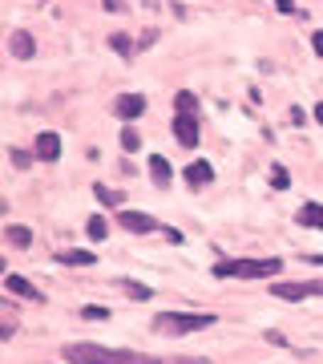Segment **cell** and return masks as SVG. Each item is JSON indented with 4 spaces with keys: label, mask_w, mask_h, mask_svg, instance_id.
Returning <instances> with one entry per match:
<instances>
[{
    "label": "cell",
    "mask_w": 323,
    "mask_h": 364,
    "mask_svg": "<svg viewBox=\"0 0 323 364\" xmlns=\"http://www.w3.org/2000/svg\"><path fill=\"white\" fill-rule=\"evenodd\" d=\"M65 360L69 364H154V356H142V352H129V348H105V344H69Z\"/></svg>",
    "instance_id": "cell-1"
},
{
    "label": "cell",
    "mask_w": 323,
    "mask_h": 364,
    "mask_svg": "<svg viewBox=\"0 0 323 364\" xmlns=\"http://www.w3.org/2000/svg\"><path fill=\"white\" fill-rule=\"evenodd\" d=\"M283 272V259H222L214 263L219 279H271Z\"/></svg>",
    "instance_id": "cell-2"
},
{
    "label": "cell",
    "mask_w": 323,
    "mask_h": 364,
    "mask_svg": "<svg viewBox=\"0 0 323 364\" xmlns=\"http://www.w3.org/2000/svg\"><path fill=\"white\" fill-rule=\"evenodd\" d=\"M214 316L210 312H162L154 316V332L162 336H186V332H198V328H210Z\"/></svg>",
    "instance_id": "cell-3"
},
{
    "label": "cell",
    "mask_w": 323,
    "mask_h": 364,
    "mask_svg": "<svg viewBox=\"0 0 323 364\" xmlns=\"http://www.w3.org/2000/svg\"><path fill=\"white\" fill-rule=\"evenodd\" d=\"M323 296V279H291V284H275V299H307Z\"/></svg>",
    "instance_id": "cell-4"
},
{
    "label": "cell",
    "mask_w": 323,
    "mask_h": 364,
    "mask_svg": "<svg viewBox=\"0 0 323 364\" xmlns=\"http://www.w3.org/2000/svg\"><path fill=\"white\" fill-rule=\"evenodd\" d=\"M117 223H121L129 235H150V231H158V223L150 219V215H142V210H117Z\"/></svg>",
    "instance_id": "cell-5"
},
{
    "label": "cell",
    "mask_w": 323,
    "mask_h": 364,
    "mask_svg": "<svg viewBox=\"0 0 323 364\" xmlns=\"http://www.w3.org/2000/svg\"><path fill=\"white\" fill-rule=\"evenodd\" d=\"M114 114L126 117V122L142 117V114H146V97H142V93H121V97L114 102Z\"/></svg>",
    "instance_id": "cell-6"
},
{
    "label": "cell",
    "mask_w": 323,
    "mask_h": 364,
    "mask_svg": "<svg viewBox=\"0 0 323 364\" xmlns=\"http://www.w3.org/2000/svg\"><path fill=\"white\" fill-rule=\"evenodd\" d=\"M174 138H178L182 146L198 142V117H194V114H178V117H174Z\"/></svg>",
    "instance_id": "cell-7"
},
{
    "label": "cell",
    "mask_w": 323,
    "mask_h": 364,
    "mask_svg": "<svg viewBox=\"0 0 323 364\" xmlns=\"http://www.w3.org/2000/svg\"><path fill=\"white\" fill-rule=\"evenodd\" d=\"M37 158L40 162H57L61 158V134H53V130L37 134Z\"/></svg>",
    "instance_id": "cell-8"
},
{
    "label": "cell",
    "mask_w": 323,
    "mask_h": 364,
    "mask_svg": "<svg viewBox=\"0 0 323 364\" xmlns=\"http://www.w3.org/2000/svg\"><path fill=\"white\" fill-rule=\"evenodd\" d=\"M9 53H13L16 61H28V57L37 53V45H33V33H25V28H16L13 37H9Z\"/></svg>",
    "instance_id": "cell-9"
},
{
    "label": "cell",
    "mask_w": 323,
    "mask_h": 364,
    "mask_svg": "<svg viewBox=\"0 0 323 364\" xmlns=\"http://www.w3.org/2000/svg\"><path fill=\"white\" fill-rule=\"evenodd\" d=\"M182 174H186V182H190V186H207V182H214V166H210V162H202V158H198V162H190Z\"/></svg>",
    "instance_id": "cell-10"
},
{
    "label": "cell",
    "mask_w": 323,
    "mask_h": 364,
    "mask_svg": "<svg viewBox=\"0 0 323 364\" xmlns=\"http://www.w3.org/2000/svg\"><path fill=\"white\" fill-rule=\"evenodd\" d=\"M4 287H9V291H13V296H25V299H40V291L33 284H28L25 275H9V279H4Z\"/></svg>",
    "instance_id": "cell-11"
},
{
    "label": "cell",
    "mask_w": 323,
    "mask_h": 364,
    "mask_svg": "<svg viewBox=\"0 0 323 364\" xmlns=\"http://www.w3.org/2000/svg\"><path fill=\"white\" fill-rule=\"evenodd\" d=\"M150 174H154V182H158V186H166V182L174 178V170H170V162H166L162 154H154V158H150Z\"/></svg>",
    "instance_id": "cell-12"
},
{
    "label": "cell",
    "mask_w": 323,
    "mask_h": 364,
    "mask_svg": "<svg viewBox=\"0 0 323 364\" xmlns=\"http://www.w3.org/2000/svg\"><path fill=\"white\" fill-rule=\"evenodd\" d=\"M299 223H303V227H319V231H323V207H319V203L299 207Z\"/></svg>",
    "instance_id": "cell-13"
},
{
    "label": "cell",
    "mask_w": 323,
    "mask_h": 364,
    "mask_svg": "<svg viewBox=\"0 0 323 364\" xmlns=\"http://www.w3.org/2000/svg\"><path fill=\"white\" fill-rule=\"evenodd\" d=\"M93 195L102 198L105 207H114V210H121V203H126V195H121V191H109V186H102V182L93 186Z\"/></svg>",
    "instance_id": "cell-14"
},
{
    "label": "cell",
    "mask_w": 323,
    "mask_h": 364,
    "mask_svg": "<svg viewBox=\"0 0 323 364\" xmlns=\"http://www.w3.org/2000/svg\"><path fill=\"white\" fill-rule=\"evenodd\" d=\"M9 243H13V247H28V243H33V231H28V227H21V223H16V227H9Z\"/></svg>",
    "instance_id": "cell-15"
},
{
    "label": "cell",
    "mask_w": 323,
    "mask_h": 364,
    "mask_svg": "<svg viewBox=\"0 0 323 364\" xmlns=\"http://www.w3.org/2000/svg\"><path fill=\"white\" fill-rule=\"evenodd\" d=\"M61 263H73V267H89L93 251H61Z\"/></svg>",
    "instance_id": "cell-16"
},
{
    "label": "cell",
    "mask_w": 323,
    "mask_h": 364,
    "mask_svg": "<svg viewBox=\"0 0 323 364\" xmlns=\"http://www.w3.org/2000/svg\"><path fill=\"white\" fill-rule=\"evenodd\" d=\"M121 150H126V154L142 150V134H138V130H129V126H126V130H121Z\"/></svg>",
    "instance_id": "cell-17"
},
{
    "label": "cell",
    "mask_w": 323,
    "mask_h": 364,
    "mask_svg": "<svg viewBox=\"0 0 323 364\" xmlns=\"http://www.w3.org/2000/svg\"><path fill=\"white\" fill-rule=\"evenodd\" d=\"M121 287H126V296H133V299H150L154 291L146 284H138V279H121Z\"/></svg>",
    "instance_id": "cell-18"
},
{
    "label": "cell",
    "mask_w": 323,
    "mask_h": 364,
    "mask_svg": "<svg viewBox=\"0 0 323 364\" xmlns=\"http://www.w3.org/2000/svg\"><path fill=\"white\" fill-rule=\"evenodd\" d=\"M109 45H114V53H121V57H133V41H129L126 33H114Z\"/></svg>",
    "instance_id": "cell-19"
},
{
    "label": "cell",
    "mask_w": 323,
    "mask_h": 364,
    "mask_svg": "<svg viewBox=\"0 0 323 364\" xmlns=\"http://www.w3.org/2000/svg\"><path fill=\"white\" fill-rule=\"evenodd\" d=\"M85 231H89V239H93V243H102V239H105V231H109V227H105V219H102V215H93V219H89V227H85Z\"/></svg>",
    "instance_id": "cell-20"
},
{
    "label": "cell",
    "mask_w": 323,
    "mask_h": 364,
    "mask_svg": "<svg viewBox=\"0 0 323 364\" xmlns=\"http://www.w3.org/2000/svg\"><path fill=\"white\" fill-rule=\"evenodd\" d=\"M271 186L275 191H287V186H291V174H287L283 166H271Z\"/></svg>",
    "instance_id": "cell-21"
},
{
    "label": "cell",
    "mask_w": 323,
    "mask_h": 364,
    "mask_svg": "<svg viewBox=\"0 0 323 364\" xmlns=\"http://www.w3.org/2000/svg\"><path fill=\"white\" fill-rule=\"evenodd\" d=\"M174 105H178V114H194V105H198V102H194L190 90H182L178 97H174Z\"/></svg>",
    "instance_id": "cell-22"
},
{
    "label": "cell",
    "mask_w": 323,
    "mask_h": 364,
    "mask_svg": "<svg viewBox=\"0 0 323 364\" xmlns=\"http://www.w3.org/2000/svg\"><path fill=\"white\" fill-rule=\"evenodd\" d=\"M154 364H207L202 356H174V360H162V356H154Z\"/></svg>",
    "instance_id": "cell-23"
},
{
    "label": "cell",
    "mask_w": 323,
    "mask_h": 364,
    "mask_svg": "<svg viewBox=\"0 0 323 364\" xmlns=\"http://www.w3.org/2000/svg\"><path fill=\"white\" fill-rule=\"evenodd\" d=\"M81 316H85V320H105V316H109V312H105V308H85V312H81Z\"/></svg>",
    "instance_id": "cell-24"
},
{
    "label": "cell",
    "mask_w": 323,
    "mask_h": 364,
    "mask_svg": "<svg viewBox=\"0 0 323 364\" xmlns=\"http://www.w3.org/2000/svg\"><path fill=\"white\" fill-rule=\"evenodd\" d=\"M275 9H279V13H295V4H291V0H275Z\"/></svg>",
    "instance_id": "cell-25"
},
{
    "label": "cell",
    "mask_w": 323,
    "mask_h": 364,
    "mask_svg": "<svg viewBox=\"0 0 323 364\" xmlns=\"http://www.w3.org/2000/svg\"><path fill=\"white\" fill-rule=\"evenodd\" d=\"M311 45H315V53L323 57V33H315V37H311Z\"/></svg>",
    "instance_id": "cell-26"
},
{
    "label": "cell",
    "mask_w": 323,
    "mask_h": 364,
    "mask_svg": "<svg viewBox=\"0 0 323 364\" xmlns=\"http://www.w3.org/2000/svg\"><path fill=\"white\" fill-rule=\"evenodd\" d=\"M105 9H109V13H121V4H117V0H105Z\"/></svg>",
    "instance_id": "cell-27"
},
{
    "label": "cell",
    "mask_w": 323,
    "mask_h": 364,
    "mask_svg": "<svg viewBox=\"0 0 323 364\" xmlns=\"http://www.w3.org/2000/svg\"><path fill=\"white\" fill-rule=\"evenodd\" d=\"M315 122H319V126H323V102L315 105Z\"/></svg>",
    "instance_id": "cell-28"
},
{
    "label": "cell",
    "mask_w": 323,
    "mask_h": 364,
    "mask_svg": "<svg viewBox=\"0 0 323 364\" xmlns=\"http://www.w3.org/2000/svg\"><path fill=\"white\" fill-rule=\"evenodd\" d=\"M9 336H13V332H9V328H4V324H0V340H9Z\"/></svg>",
    "instance_id": "cell-29"
},
{
    "label": "cell",
    "mask_w": 323,
    "mask_h": 364,
    "mask_svg": "<svg viewBox=\"0 0 323 364\" xmlns=\"http://www.w3.org/2000/svg\"><path fill=\"white\" fill-rule=\"evenodd\" d=\"M307 259H311V263H323V255H307Z\"/></svg>",
    "instance_id": "cell-30"
},
{
    "label": "cell",
    "mask_w": 323,
    "mask_h": 364,
    "mask_svg": "<svg viewBox=\"0 0 323 364\" xmlns=\"http://www.w3.org/2000/svg\"><path fill=\"white\" fill-rule=\"evenodd\" d=\"M0 272H4V259H0Z\"/></svg>",
    "instance_id": "cell-31"
}]
</instances>
